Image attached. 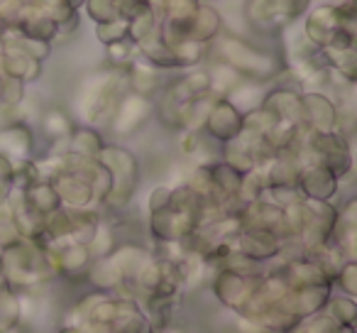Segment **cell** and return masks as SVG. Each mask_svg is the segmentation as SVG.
<instances>
[{
    "label": "cell",
    "instance_id": "cell-7",
    "mask_svg": "<svg viewBox=\"0 0 357 333\" xmlns=\"http://www.w3.org/2000/svg\"><path fill=\"white\" fill-rule=\"evenodd\" d=\"M69 3H71V6H74V8H79V10H81V8H84L86 0H69Z\"/></svg>",
    "mask_w": 357,
    "mask_h": 333
},
{
    "label": "cell",
    "instance_id": "cell-3",
    "mask_svg": "<svg viewBox=\"0 0 357 333\" xmlns=\"http://www.w3.org/2000/svg\"><path fill=\"white\" fill-rule=\"evenodd\" d=\"M130 22V40L137 45V42L147 40L149 35H154L159 27V15L157 10L152 8V3L149 0H139L137 8H135V13L128 17Z\"/></svg>",
    "mask_w": 357,
    "mask_h": 333
},
{
    "label": "cell",
    "instance_id": "cell-1",
    "mask_svg": "<svg viewBox=\"0 0 357 333\" xmlns=\"http://www.w3.org/2000/svg\"><path fill=\"white\" fill-rule=\"evenodd\" d=\"M223 32H225V13L220 8H215L213 3H208V0H201L199 10H196L194 20H191L189 40L213 45Z\"/></svg>",
    "mask_w": 357,
    "mask_h": 333
},
{
    "label": "cell",
    "instance_id": "cell-8",
    "mask_svg": "<svg viewBox=\"0 0 357 333\" xmlns=\"http://www.w3.org/2000/svg\"><path fill=\"white\" fill-rule=\"evenodd\" d=\"M22 3H30V0H22Z\"/></svg>",
    "mask_w": 357,
    "mask_h": 333
},
{
    "label": "cell",
    "instance_id": "cell-6",
    "mask_svg": "<svg viewBox=\"0 0 357 333\" xmlns=\"http://www.w3.org/2000/svg\"><path fill=\"white\" fill-rule=\"evenodd\" d=\"M103 50H105V59H108V64L113 66L115 71H123L125 66L137 57V45H135L132 40L115 42V45H108V47H103Z\"/></svg>",
    "mask_w": 357,
    "mask_h": 333
},
{
    "label": "cell",
    "instance_id": "cell-4",
    "mask_svg": "<svg viewBox=\"0 0 357 333\" xmlns=\"http://www.w3.org/2000/svg\"><path fill=\"white\" fill-rule=\"evenodd\" d=\"M96 40L100 42L103 47L108 45H115V42H123V40H130V22L128 17H115V20H108V22H100L96 25Z\"/></svg>",
    "mask_w": 357,
    "mask_h": 333
},
{
    "label": "cell",
    "instance_id": "cell-2",
    "mask_svg": "<svg viewBox=\"0 0 357 333\" xmlns=\"http://www.w3.org/2000/svg\"><path fill=\"white\" fill-rule=\"evenodd\" d=\"M17 30L25 37H30V40H40L47 42V45H54V40H59V25L47 15H42L30 3H25V10H22L20 20H17Z\"/></svg>",
    "mask_w": 357,
    "mask_h": 333
},
{
    "label": "cell",
    "instance_id": "cell-5",
    "mask_svg": "<svg viewBox=\"0 0 357 333\" xmlns=\"http://www.w3.org/2000/svg\"><path fill=\"white\" fill-rule=\"evenodd\" d=\"M316 0H277L279 8V22H282V30H289L291 25L301 22V17L308 13V8L313 6Z\"/></svg>",
    "mask_w": 357,
    "mask_h": 333
}]
</instances>
